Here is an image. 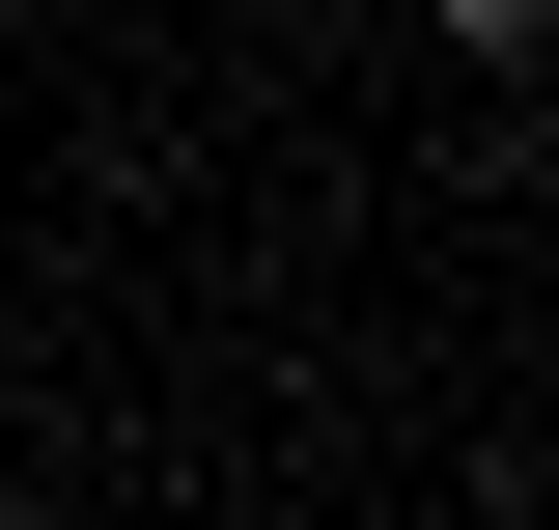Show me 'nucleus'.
I'll use <instances>...</instances> for the list:
<instances>
[{
  "mask_svg": "<svg viewBox=\"0 0 559 530\" xmlns=\"http://www.w3.org/2000/svg\"><path fill=\"white\" fill-rule=\"evenodd\" d=\"M448 28H476V57H532V28H559V0H448Z\"/></svg>",
  "mask_w": 559,
  "mask_h": 530,
  "instance_id": "f257e3e1",
  "label": "nucleus"
}]
</instances>
